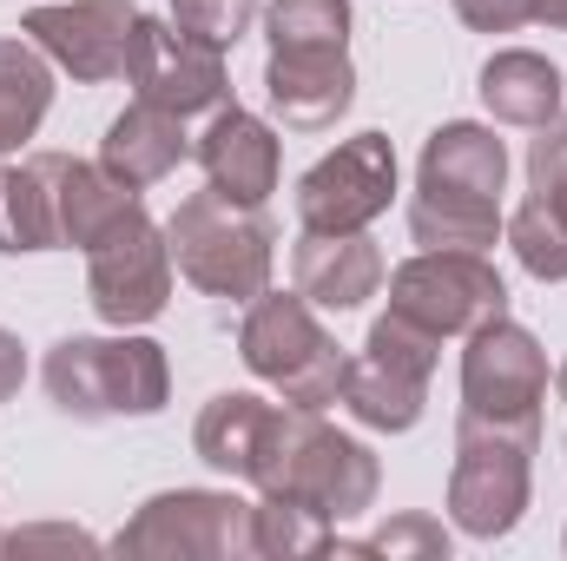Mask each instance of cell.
<instances>
[{"instance_id":"cell-27","label":"cell","mask_w":567,"mask_h":561,"mask_svg":"<svg viewBox=\"0 0 567 561\" xmlns=\"http://www.w3.org/2000/svg\"><path fill=\"white\" fill-rule=\"evenodd\" d=\"M508 245H515V258H522L528 278H542V284L567 278V218L548 198H528V205L508 218Z\"/></svg>"},{"instance_id":"cell-3","label":"cell","mask_w":567,"mask_h":561,"mask_svg":"<svg viewBox=\"0 0 567 561\" xmlns=\"http://www.w3.org/2000/svg\"><path fill=\"white\" fill-rule=\"evenodd\" d=\"M165 245H172V265L178 278L205 297H231V304H251L258 290H271V225H265V205H238L225 192H192L178 198V212L165 218Z\"/></svg>"},{"instance_id":"cell-11","label":"cell","mask_w":567,"mask_h":561,"mask_svg":"<svg viewBox=\"0 0 567 561\" xmlns=\"http://www.w3.org/2000/svg\"><path fill=\"white\" fill-rule=\"evenodd\" d=\"M548 404V350L535 344V330L495 317L482 330H468L462 350V410L495 422H535L542 429Z\"/></svg>"},{"instance_id":"cell-16","label":"cell","mask_w":567,"mask_h":561,"mask_svg":"<svg viewBox=\"0 0 567 561\" xmlns=\"http://www.w3.org/2000/svg\"><path fill=\"white\" fill-rule=\"evenodd\" d=\"M265 100L290 133H330L357 100V67L350 53H271Z\"/></svg>"},{"instance_id":"cell-1","label":"cell","mask_w":567,"mask_h":561,"mask_svg":"<svg viewBox=\"0 0 567 561\" xmlns=\"http://www.w3.org/2000/svg\"><path fill=\"white\" fill-rule=\"evenodd\" d=\"M245 482H251L258 496H297V502L323 509L330 522H357V516H370V502H377V489H383V469H377L370 442L330 429L323 410L271 404L258 462H251Z\"/></svg>"},{"instance_id":"cell-26","label":"cell","mask_w":567,"mask_h":561,"mask_svg":"<svg viewBox=\"0 0 567 561\" xmlns=\"http://www.w3.org/2000/svg\"><path fill=\"white\" fill-rule=\"evenodd\" d=\"M265 40H271V53H343L350 47V0H271Z\"/></svg>"},{"instance_id":"cell-30","label":"cell","mask_w":567,"mask_h":561,"mask_svg":"<svg viewBox=\"0 0 567 561\" xmlns=\"http://www.w3.org/2000/svg\"><path fill=\"white\" fill-rule=\"evenodd\" d=\"M528 185H535V198H548L567 218V120L542 126V140L528 145Z\"/></svg>"},{"instance_id":"cell-14","label":"cell","mask_w":567,"mask_h":561,"mask_svg":"<svg viewBox=\"0 0 567 561\" xmlns=\"http://www.w3.org/2000/svg\"><path fill=\"white\" fill-rule=\"evenodd\" d=\"M192 152H198V165H205V185L225 192V198H238V205H265V198L278 192L284 145H278V133H271L258 113H245V106H218L212 126H205V140L192 145Z\"/></svg>"},{"instance_id":"cell-2","label":"cell","mask_w":567,"mask_h":561,"mask_svg":"<svg viewBox=\"0 0 567 561\" xmlns=\"http://www.w3.org/2000/svg\"><path fill=\"white\" fill-rule=\"evenodd\" d=\"M40 377L53 410L73 422L158 417L172 404V364L152 337H60Z\"/></svg>"},{"instance_id":"cell-5","label":"cell","mask_w":567,"mask_h":561,"mask_svg":"<svg viewBox=\"0 0 567 561\" xmlns=\"http://www.w3.org/2000/svg\"><path fill=\"white\" fill-rule=\"evenodd\" d=\"M535 449H542L535 422H495L462 410L455 469H449V522L475 542L515 536V522L528 516V489H535Z\"/></svg>"},{"instance_id":"cell-25","label":"cell","mask_w":567,"mask_h":561,"mask_svg":"<svg viewBox=\"0 0 567 561\" xmlns=\"http://www.w3.org/2000/svg\"><path fill=\"white\" fill-rule=\"evenodd\" d=\"M337 549V522L297 496H265L251 502V555L265 561H297V555H330Z\"/></svg>"},{"instance_id":"cell-24","label":"cell","mask_w":567,"mask_h":561,"mask_svg":"<svg viewBox=\"0 0 567 561\" xmlns=\"http://www.w3.org/2000/svg\"><path fill=\"white\" fill-rule=\"evenodd\" d=\"M410 238L423 252H495L502 238V205H468V198H435L416 192L410 198Z\"/></svg>"},{"instance_id":"cell-10","label":"cell","mask_w":567,"mask_h":561,"mask_svg":"<svg viewBox=\"0 0 567 561\" xmlns=\"http://www.w3.org/2000/svg\"><path fill=\"white\" fill-rule=\"evenodd\" d=\"M396 198V145L390 133H350L297 178L303 232H370Z\"/></svg>"},{"instance_id":"cell-18","label":"cell","mask_w":567,"mask_h":561,"mask_svg":"<svg viewBox=\"0 0 567 561\" xmlns=\"http://www.w3.org/2000/svg\"><path fill=\"white\" fill-rule=\"evenodd\" d=\"M40 159H47V172H53V205H60V245H66V252H93V245L140 205V192L120 185L106 165H86V159H73V152H40Z\"/></svg>"},{"instance_id":"cell-21","label":"cell","mask_w":567,"mask_h":561,"mask_svg":"<svg viewBox=\"0 0 567 561\" xmlns=\"http://www.w3.org/2000/svg\"><path fill=\"white\" fill-rule=\"evenodd\" d=\"M0 252H60V205H53V172L47 159L0 165Z\"/></svg>"},{"instance_id":"cell-7","label":"cell","mask_w":567,"mask_h":561,"mask_svg":"<svg viewBox=\"0 0 567 561\" xmlns=\"http://www.w3.org/2000/svg\"><path fill=\"white\" fill-rule=\"evenodd\" d=\"M113 555L133 561H245L251 502L231 489H165L113 536Z\"/></svg>"},{"instance_id":"cell-12","label":"cell","mask_w":567,"mask_h":561,"mask_svg":"<svg viewBox=\"0 0 567 561\" xmlns=\"http://www.w3.org/2000/svg\"><path fill=\"white\" fill-rule=\"evenodd\" d=\"M126 80H133V93H140V100L165 106V113H178V120L231 106L225 53H218V47H205V40H192V33H178V27H172V20H158V13H140V27H133Z\"/></svg>"},{"instance_id":"cell-33","label":"cell","mask_w":567,"mask_h":561,"mask_svg":"<svg viewBox=\"0 0 567 561\" xmlns=\"http://www.w3.org/2000/svg\"><path fill=\"white\" fill-rule=\"evenodd\" d=\"M20 384H27V344L13 330H0V404H13Z\"/></svg>"},{"instance_id":"cell-35","label":"cell","mask_w":567,"mask_h":561,"mask_svg":"<svg viewBox=\"0 0 567 561\" xmlns=\"http://www.w3.org/2000/svg\"><path fill=\"white\" fill-rule=\"evenodd\" d=\"M555 390H561V404H567V357H561V370H555Z\"/></svg>"},{"instance_id":"cell-15","label":"cell","mask_w":567,"mask_h":561,"mask_svg":"<svg viewBox=\"0 0 567 561\" xmlns=\"http://www.w3.org/2000/svg\"><path fill=\"white\" fill-rule=\"evenodd\" d=\"M290 278H297V290L317 310L343 317V310H363L383 290L390 265H383V252H377L370 232H303L297 252H290Z\"/></svg>"},{"instance_id":"cell-9","label":"cell","mask_w":567,"mask_h":561,"mask_svg":"<svg viewBox=\"0 0 567 561\" xmlns=\"http://www.w3.org/2000/svg\"><path fill=\"white\" fill-rule=\"evenodd\" d=\"M86 297L113 330H140L172 304V245H165V225H152L145 205H133L86 252Z\"/></svg>"},{"instance_id":"cell-31","label":"cell","mask_w":567,"mask_h":561,"mask_svg":"<svg viewBox=\"0 0 567 561\" xmlns=\"http://www.w3.org/2000/svg\"><path fill=\"white\" fill-rule=\"evenodd\" d=\"M0 549H7V555H40V549H53V555H100V542H93L86 529H66V522L13 529V536H0Z\"/></svg>"},{"instance_id":"cell-13","label":"cell","mask_w":567,"mask_h":561,"mask_svg":"<svg viewBox=\"0 0 567 561\" xmlns=\"http://www.w3.org/2000/svg\"><path fill=\"white\" fill-rule=\"evenodd\" d=\"M140 7L133 0H66V7H33L20 33L73 80H126V47H133Z\"/></svg>"},{"instance_id":"cell-23","label":"cell","mask_w":567,"mask_h":561,"mask_svg":"<svg viewBox=\"0 0 567 561\" xmlns=\"http://www.w3.org/2000/svg\"><path fill=\"white\" fill-rule=\"evenodd\" d=\"M47 106H53V60L27 33L0 40V152H20L33 140Z\"/></svg>"},{"instance_id":"cell-17","label":"cell","mask_w":567,"mask_h":561,"mask_svg":"<svg viewBox=\"0 0 567 561\" xmlns=\"http://www.w3.org/2000/svg\"><path fill=\"white\" fill-rule=\"evenodd\" d=\"M502 185H508V145L495 140V126L449 120V126L429 133L423 165H416V192L468 198V205H502Z\"/></svg>"},{"instance_id":"cell-29","label":"cell","mask_w":567,"mask_h":561,"mask_svg":"<svg viewBox=\"0 0 567 561\" xmlns=\"http://www.w3.org/2000/svg\"><path fill=\"white\" fill-rule=\"evenodd\" d=\"M337 555H416V561H449V529L442 522H429V516H396L390 529H377V536H363V542H337Z\"/></svg>"},{"instance_id":"cell-4","label":"cell","mask_w":567,"mask_h":561,"mask_svg":"<svg viewBox=\"0 0 567 561\" xmlns=\"http://www.w3.org/2000/svg\"><path fill=\"white\" fill-rule=\"evenodd\" d=\"M238 357L258 384H271L297 410H330L343 404V370L350 357L337 337L317 324V304L303 290H258L238 324Z\"/></svg>"},{"instance_id":"cell-22","label":"cell","mask_w":567,"mask_h":561,"mask_svg":"<svg viewBox=\"0 0 567 561\" xmlns=\"http://www.w3.org/2000/svg\"><path fill=\"white\" fill-rule=\"evenodd\" d=\"M265 422H271V404H265V397H251V390H225V397H212V404L198 410V422H192V449H198V462H212L218 476L245 482L251 462H258Z\"/></svg>"},{"instance_id":"cell-8","label":"cell","mask_w":567,"mask_h":561,"mask_svg":"<svg viewBox=\"0 0 567 561\" xmlns=\"http://www.w3.org/2000/svg\"><path fill=\"white\" fill-rule=\"evenodd\" d=\"M390 310L435 337H468L508 317V284L482 252H416L390 272Z\"/></svg>"},{"instance_id":"cell-34","label":"cell","mask_w":567,"mask_h":561,"mask_svg":"<svg viewBox=\"0 0 567 561\" xmlns=\"http://www.w3.org/2000/svg\"><path fill=\"white\" fill-rule=\"evenodd\" d=\"M535 20H542V27H567V0H542Z\"/></svg>"},{"instance_id":"cell-6","label":"cell","mask_w":567,"mask_h":561,"mask_svg":"<svg viewBox=\"0 0 567 561\" xmlns=\"http://www.w3.org/2000/svg\"><path fill=\"white\" fill-rule=\"evenodd\" d=\"M435 357H442V337L435 330L396 317V310L377 317L370 337H363V357H350V370H343V410L363 422V429H383V436L416 429L429 410Z\"/></svg>"},{"instance_id":"cell-32","label":"cell","mask_w":567,"mask_h":561,"mask_svg":"<svg viewBox=\"0 0 567 561\" xmlns=\"http://www.w3.org/2000/svg\"><path fill=\"white\" fill-rule=\"evenodd\" d=\"M535 7L542 0H455V20L475 27V33H515V27L535 20Z\"/></svg>"},{"instance_id":"cell-28","label":"cell","mask_w":567,"mask_h":561,"mask_svg":"<svg viewBox=\"0 0 567 561\" xmlns=\"http://www.w3.org/2000/svg\"><path fill=\"white\" fill-rule=\"evenodd\" d=\"M258 13H265L258 0H172V27L192 33V40H205V47H218V53L238 47Z\"/></svg>"},{"instance_id":"cell-20","label":"cell","mask_w":567,"mask_h":561,"mask_svg":"<svg viewBox=\"0 0 567 561\" xmlns=\"http://www.w3.org/2000/svg\"><path fill=\"white\" fill-rule=\"evenodd\" d=\"M482 106L502 120V126H555L561 120V73L548 53H528V47H502L488 53L482 67Z\"/></svg>"},{"instance_id":"cell-19","label":"cell","mask_w":567,"mask_h":561,"mask_svg":"<svg viewBox=\"0 0 567 561\" xmlns=\"http://www.w3.org/2000/svg\"><path fill=\"white\" fill-rule=\"evenodd\" d=\"M185 152H192L185 120H178V113H165V106H152V100H133V106L106 126V140H100V165H106L120 185L145 192V185L172 178Z\"/></svg>"}]
</instances>
